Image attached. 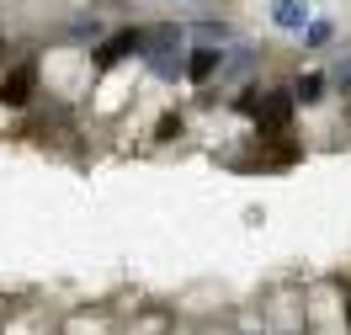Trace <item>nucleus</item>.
Segmentation results:
<instances>
[{
    "label": "nucleus",
    "instance_id": "1",
    "mask_svg": "<svg viewBox=\"0 0 351 335\" xmlns=\"http://www.w3.org/2000/svg\"><path fill=\"white\" fill-rule=\"evenodd\" d=\"M186 38H192V32H186L181 22H154V27H149V43H144V59H138V64L149 69L160 86L186 80V53H192V48H186Z\"/></svg>",
    "mask_w": 351,
    "mask_h": 335
},
{
    "label": "nucleus",
    "instance_id": "2",
    "mask_svg": "<svg viewBox=\"0 0 351 335\" xmlns=\"http://www.w3.org/2000/svg\"><path fill=\"white\" fill-rule=\"evenodd\" d=\"M38 86H43V59H38V53L5 64L0 69V107H11V112L32 107V101H38Z\"/></svg>",
    "mask_w": 351,
    "mask_h": 335
},
{
    "label": "nucleus",
    "instance_id": "3",
    "mask_svg": "<svg viewBox=\"0 0 351 335\" xmlns=\"http://www.w3.org/2000/svg\"><path fill=\"white\" fill-rule=\"evenodd\" d=\"M144 43H149V27H117V32H107L101 43L90 48V69L107 75V69H117L123 59H144Z\"/></svg>",
    "mask_w": 351,
    "mask_h": 335
},
{
    "label": "nucleus",
    "instance_id": "4",
    "mask_svg": "<svg viewBox=\"0 0 351 335\" xmlns=\"http://www.w3.org/2000/svg\"><path fill=\"white\" fill-rule=\"evenodd\" d=\"M261 64H266V48L256 43H229L223 48V86H245V80H261Z\"/></svg>",
    "mask_w": 351,
    "mask_h": 335
},
{
    "label": "nucleus",
    "instance_id": "5",
    "mask_svg": "<svg viewBox=\"0 0 351 335\" xmlns=\"http://www.w3.org/2000/svg\"><path fill=\"white\" fill-rule=\"evenodd\" d=\"M223 75V43H192V53H186V86H213Z\"/></svg>",
    "mask_w": 351,
    "mask_h": 335
},
{
    "label": "nucleus",
    "instance_id": "6",
    "mask_svg": "<svg viewBox=\"0 0 351 335\" xmlns=\"http://www.w3.org/2000/svg\"><path fill=\"white\" fill-rule=\"evenodd\" d=\"M314 22V11H308V0H271V27L277 32H293V38H304V27Z\"/></svg>",
    "mask_w": 351,
    "mask_h": 335
},
{
    "label": "nucleus",
    "instance_id": "7",
    "mask_svg": "<svg viewBox=\"0 0 351 335\" xmlns=\"http://www.w3.org/2000/svg\"><path fill=\"white\" fill-rule=\"evenodd\" d=\"M287 86H293V96H298V107H319V101H325L330 90V75L325 69H304V75H293V80H287Z\"/></svg>",
    "mask_w": 351,
    "mask_h": 335
},
{
    "label": "nucleus",
    "instance_id": "8",
    "mask_svg": "<svg viewBox=\"0 0 351 335\" xmlns=\"http://www.w3.org/2000/svg\"><path fill=\"white\" fill-rule=\"evenodd\" d=\"M101 38H107V27H101L96 11H80V16H69V27H64V43L69 48H96Z\"/></svg>",
    "mask_w": 351,
    "mask_h": 335
},
{
    "label": "nucleus",
    "instance_id": "9",
    "mask_svg": "<svg viewBox=\"0 0 351 335\" xmlns=\"http://www.w3.org/2000/svg\"><path fill=\"white\" fill-rule=\"evenodd\" d=\"M186 32L192 38H202V43H240V27L234 22H223V16H197V22H186Z\"/></svg>",
    "mask_w": 351,
    "mask_h": 335
},
{
    "label": "nucleus",
    "instance_id": "10",
    "mask_svg": "<svg viewBox=\"0 0 351 335\" xmlns=\"http://www.w3.org/2000/svg\"><path fill=\"white\" fill-rule=\"evenodd\" d=\"M186 123H192V117H186V107H165L160 112V117H154V144H176V138H186Z\"/></svg>",
    "mask_w": 351,
    "mask_h": 335
},
{
    "label": "nucleus",
    "instance_id": "11",
    "mask_svg": "<svg viewBox=\"0 0 351 335\" xmlns=\"http://www.w3.org/2000/svg\"><path fill=\"white\" fill-rule=\"evenodd\" d=\"M261 96H266V86H261V80H245V86H234L229 107L240 112V117H256V112H261Z\"/></svg>",
    "mask_w": 351,
    "mask_h": 335
},
{
    "label": "nucleus",
    "instance_id": "12",
    "mask_svg": "<svg viewBox=\"0 0 351 335\" xmlns=\"http://www.w3.org/2000/svg\"><path fill=\"white\" fill-rule=\"evenodd\" d=\"M298 43H304V48H330V43H335V22H330V16H314V22L304 27Z\"/></svg>",
    "mask_w": 351,
    "mask_h": 335
},
{
    "label": "nucleus",
    "instance_id": "13",
    "mask_svg": "<svg viewBox=\"0 0 351 335\" xmlns=\"http://www.w3.org/2000/svg\"><path fill=\"white\" fill-rule=\"evenodd\" d=\"M330 86H335V90H341V96L351 101V53H346V59H341L335 69H330Z\"/></svg>",
    "mask_w": 351,
    "mask_h": 335
},
{
    "label": "nucleus",
    "instance_id": "14",
    "mask_svg": "<svg viewBox=\"0 0 351 335\" xmlns=\"http://www.w3.org/2000/svg\"><path fill=\"white\" fill-rule=\"evenodd\" d=\"M245 335H266V330H245Z\"/></svg>",
    "mask_w": 351,
    "mask_h": 335
},
{
    "label": "nucleus",
    "instance_id": "15",
    "mask_svg": "<svg viewBox=\"0 0 351 335\" xmlns=\"http://www.w3.org/2000/svg\"><path fill=\"white\" fill-rule=\"evenodd\" d=\"M293 335H308V330H293Z\"/></svg>",
    "mask_w": 351,
    "mask_h": 335
}]
</instances>
